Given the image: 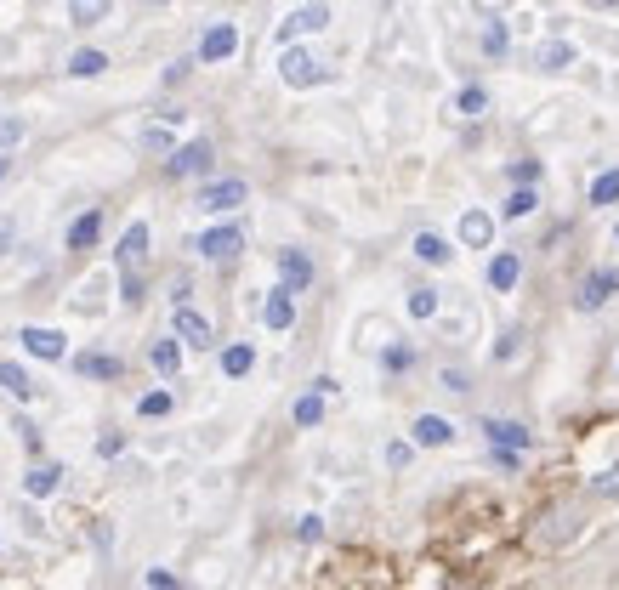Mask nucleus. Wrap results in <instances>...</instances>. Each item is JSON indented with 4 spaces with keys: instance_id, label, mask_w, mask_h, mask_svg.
Listing matches in <instances>:
<instances>
[{
    "instance_id": "nucleus-8",
    "label": "nucleus",
    "mask_w": 619,
    "mask_h": 590,
    "mask_svg": "<svg viewBox=\"0 0 619 590\" xmlns=\"http://www.w3.org/2000/svg\"><path fill=\"white\" fill-rule=\"evenodd\" d=\"M114 261H120V273H137L142 261H148V222L125 227V239H120V250H114Z\"/></svg>"
},
{
    "instance_id": "nucleus-43",
    "label": "nucleus",
    "mask_w": 619,
    "mask_h": 590,
    "mask_svg": "<svg viewBox=\"0 0 619 590\" xmlns=\"http://www.w3.org/2000/svg\"><path fill=\"white\" fill-rule=\"evenodd\" d=\"M301 539H307V545H313V539H324V522L319 517H301V528H296Z\"/></svg>"
},
{
    "instance_id": "nucleus-25",
    "label": "nucleus",
    "mask_w": 619,
    "mask_h": 590,
    "mask_svg": "<svg viewBox=\"0 0 619 590\" xmlns=\"http://www.w3.org/2000/svg\"><path fill=\"white\" fill-rule=\"evenodd\" d=\"M103 69H108V57H103V52H91V46L69 57V74H74V80H97Z\"/></svg>"
},
{
    "instance_id": "nucleus-21",
    "label": "nucleus",
    "mask_w": 619,
    "mask_h": 590,
    "mask_svg": "<svg viewBox=\"0 0 619 590\" xmlns=\"http://www.w3.org/2000/svg\"><path fill=\"white\" fill-rule=\"evenodd\" d=\"M534 210H540V193H534L529 182H517V193L500 205V216H506V222H523V216H534Z\"/></svg>"
},
{
    "instance_id": "nucleus-39",
    "label": "nucleus",
    "mask_w": 619,
    "mask_h": 590,
    "mask_svg": "<svg viewBox=\"0 0 619 590\" xmlns=\"http://www.w3.org/2000/svg\"><path fill=\"white\" fill-rule=\"evenodd\" d=\"M409 358H415L409 347H387V352H381V364H387L392 375H398V369H409Z\"/></svg>"
},
{
    "instance_id": "nucleus-13",
    "label": "nucleus",
    "mask_w": 619,
    "mask_h": 590,
    "mask_svg": "<svg viewBox=\"0 0 619 590\" xmlns=\"http://www.w3.org/2000/svg\"><path fill=\"white\" fill-rule=\"evenodd\" d=\"M120 358H108V352H80L74 358V375H86V381H120Z\"/></svg>"
},
{
    "instance_id": "nucleus-16",
    "label": "nucleus",
    "mask_w": 619,
    "mask_h": 590,
    "mask_svg": "<svg viewBox=\"0 0 619 590\" xmlns=\"http://www.w3.org/2000/svg\"><path fill=\"white\" fill-rule=\"evenodd\" d=\"M409 432H415V443H421V449H443V443L455 437V426H449L443 415H421L415 426H409Z\"/></svg>"
},
{
    "instance_id": "nucleus-40",
    "label": "nucleus",
    "mask_w": 619,
    "mask_h": 590,
    "mask_svg": "<svg viewBox=\"0 0 619 590\" xmlns=\"http://www.w3.org/2000/svg\"><path fill=\"white\" fill-rule=\"evenodd\" d=\"M142 585H154V590H177V573H165V568H148V573H142Z\"/></svg>"
},
{
    "instance_id": "nucleus-3",
    "label": "nucleus",
    "mask_w": 619,
    "mask_h": 590,
    "mask_svg": "<svg viewBox=\"0 0 619 590\" xmlns=\"http://www.w3.org/2000/svg\"><path fill=\"white\" fill-rule=\"evenodd\" d=\"M211 171V142H182L165 159V176H205Z\"/></svg>"
},
{
    "instance_id": "nucleus-42",
    "label": "nucleus",
    "mask_w": 619,
    "mask_h": 590,
    "mask_svg": "<svg viewBox=\"0 0 619 590\" xmlns=\"http://www.w3.org/2000/svg\"><path fill=\"white\" fill-rule=\"evenodd\" d=\"M188 69H194V63H188V57H177V63L165 69V86H182V80H188Z\"/></svg>"
},
{
    "instance_id": "nucleus-10",
    "label": "nucleus",
    "mask_w": 619,
    "mask_h": 590,
    "mask_svg": "<svg viewBox=\"0 0 619 590\" xmlns=\"http://www.w3.org/2000/svg\"><path fill=\"white\" fill-rule=\"evenodd\" d=\"M608 295H619V273H614V267H597V273L580 284V307H585V313H597Z\"/></svg>"
},
{
    "instance_id": "nucleus-34",
    "label": "nucleus",
    "mask_w": 619,
    "mask_h": 590,
    "mask_svg": "<svg viewBox=\"0 0 619 590\" xmlns=\"http://www.w3.org/2000/svg\"><path fill=\"white\" fill-rule=\"evenodd\" d=\"M23 142V120L18 114H0V154H6V148H18Z\"/></svg>"
},
{
    "instance_id": "nucleus-47",
    "label": "nucleus",
    "mask_w": 619,
    "mask_h": 590,
    "mask_svg": "<svg viewBox=\"0 0 619 590\" xmlns=\"http://www.w3.org/2000/svg\"><path fill=\"white\" fill-rule=\"evenodd\" d=\"M602 6H619V0H602Z\"/></svg>"
},
{
    "instance_id": "nucleus-14",
    "label": "nucleus",
    "mask_w": 619,
    "mask_h": 590,
    "mask_svg": "<svg viewBox=\"0 0 619 590\" xmlns=\"http://www.w3.org/2000/svg\"><path fill=\"white\" fill-rule=\"evenodd\" d=\"M483 432H489V443L495 449H529L534 437H529V426H517V420H483Z\"/></svg>"
},
{
    "instance_id": "nucleus-2",
    "label": "nucleus",
    "mask_w": 619,
    "mask_h": 590,
    "mask_svg": "<svg viewBox=\"0 0 619 590\" xmlns=\"http://www.w3.org/2000/svg\"><path fill=\"white\" fill-rule=\"evenodd\" d=\"M245 199H250V188L239 182V176H222V182H205V188H199V210H211V216L239 210Z\"/></svg>"
},
{
    "instance_id": "nucleus-32",
    "label": "nucleus",
    "mask_w": 619,
    "mask_h": 590,
    "mask_svg": "<svg viewBox=\"0 0 619 590\" xmlns=\"http://www.w3.org/2000/svg\"><path fill=\"white\" fill-rule=\"evenodd\" d=\"M438 313V290H409V318H432Z\"/></svg>"
},
{
    "instance_id": "nucleus-36",
    "label": "nucleus",
    "mask_w": 619,
    "mask_h": 590,
    "mask_svg": "<svg viewBox=\"0 0 619 590\" xmlns=\"http://www.w3.org/2000/svg\"><path fill=\"white\" fill-rule=\"evenodd\" d=\"M591 488H597L602 500H619V460H614V466H608V471H602V477H597V483H591Z\"/></svg>"
},
{
    "instance_id": "nucleus-45",
    "label": "nucleus",
    "mask_w": 619,
    "mask_h": 590,
    "mask_svg": "<svg viewBox=\"0 0 619 590\" xmlns=\"http://www.w3.org/2000/svg\"><path fill=\"white\" fill-rule=\"evenodd\" d=\"M387 466H409V443H392V449H387Z\"/></svg>"
},
{
    "instance_id": "nucleus-29",
    "label": "nucleus",
    "mask_w": 619,
    "mask_h": 590,
    "mask_svg": "<svg viewBox=\"0 0 619 590\" xmlns=\"http://www.w3.org/2000/svg\"><path fill=\"white\" fill-rule=\"evenodd\" d=\"M591 205H619V165L591 182Z\"/></svg>"
},
{
    "instance_id": "nucleus-33",
    "label": "nucleus",
    "mask_w": 619,
    "mask_h": 590,
    "mask_svg": "<svg viewBox=\"0 0 619 590\" xmlns=\"http://www.w3.org/2000/svg\"><path fill=\"white\" fill-rule=\"evenodd\" d=\"M142 148H148V154H171L177 142H171V131H165V125H148V131H142Z\"/></svg>"
},
{
    "instance_id": "nucleus-26",
    "label": "nucleus",
    "mask_w": 619,
    "mask_h": 590,
    "mask_svg": "<svg viewBox=\"0 0 619 590\" xmlns=\"http://www.w3.org/2000/svg\"><path fill=\"white\" fill-rule=\"evenodd\" d=\"M540 69H546V74H563V69H574V46H568V40H551L546 52H540Z\"/></svg>"
},
{
    "instance_id": "nucleus-18",
    "label": "nucleus",
    "mask_w": 619,
    "mask_h": 590,
    "mask_svg": "<svg viewBox=\"0 0 619 590\" xmlns=\"http://www.w3.org/2000/svg\"><path fill=\"white\" fill-rule=\"evenodd\" d=\"M114 12V0H69V23L74 29H97Z\"/></svg>"
},
{
    "instance_id": "nucleus-4",
    "label": "nucleus",
    "mask_w": 619,
    "mask_h": 590,
    "mask_svg": "<svg viewBox=\"0 0 619 590\" xmlns=\"http://www.w3.org/2000/svg\"><path fill=\"white\" fill-rule=\"evenodd\" d=\"M18 341H23V352H29V358H40V364H57V358H69V341H63L57 330H40V324H29Z\"/></svg>"
},
{
    "instance_id": "nucleus-44",
    "label": "nucleus",
    "mask_w": 619,
    "mask_h": 590,
    "mask_svg": "<svg viewBox=\"0 0 619 590\" xmlns=\"http://www.w3.org/2000/svg\"><path fill=\"white\" fill-rule=\"evenodd\" d=\"M12 244H18V227H12V216H0V256H6Z\"/></svg>"
},
{
    "instance_id": "nucleus-48",
    "label": "nucleus",
    "mask_w": 619,
    "mask_h": 590,
    "mask_svg": "<svg viewBox=\"0 0 619 590\" xmlns=\"http://www.w3.org/2000/svg\"><path fill=\"white\" fill-rule=\"evenodd\" d=\"M160 6H165V0H160Z\"/></svg>"
},
{
    "instance_id": "nucleus-12",
    "label": "nucleus",
    "mask_w": 619,
    "mask_h": 590,
    "mask_svg": "<svg viewBox=\"0 0 619 590\" xmlns=\"http://www.w3.org/2000/svg\"><path fill=\"white\" fill-rule=\"evenodd\" d=\"M262 318H267V330H290L296 324V290H273L267 295V307H262Z\"/></svg>"
},
{
    "instance_id": "nucleus-31",
    "label": "nucleus",
    "mask_w": 619,
    "mask_h": 590,
    "mask_svg": "<svg viewBox=\"0 0 619 590\" xmlns=\"http://www.w3.org/2000/svg\"><path fill=\"white\" fill-rule=\"evenodd\" d=\"M324 420V392H307V398H296V426H319Z\"/></svg>"
},
{
    "instance_id": "nucleus-20",
    "label": "nucleus",
    "mask_w": 619,
    "mask_h": 590,
    "mask_svg": "<svg viewBox=\"0 0 619 590\" xmlns=\"http://www.w3.org/2000/svg\"><path fill=\"white\" fill-rule=\"evenodd\" d=\"M23 488H29L35 500H46V494H57V488H63V466H46V460H40V466L29 471V477H23Z\"/></svg>"
},
{
    "instance_id": "nucleus-15",
    "label": "nucleus",
    "mask_w": 619,
    "mask_h": 590,
    "mask_svg": "<svg viewBox=\"0 0 619 590\" xmlns=\"http://www.w3.org/2000/svg\"><path fill=\"white\" fill-rule=\"evenodd\" d=\"M279 273H284V290H307L313 284V261L301 250H279Z\"/></svg>"
},
{
    "instance_id": "nucleus-41",
    "label": "nucleus",
    "mask_w": 619,
    "mask_h": 590,
    "mask_svg": "<svg viewBox=\"0 0 619 590\" xmlns=\"http://www.w3.org/2000/svg\"><path fill=\"white\" fill-rule=\"evenodd\" d=\"M512 182H529V188H534V182H540V165H534V159H523V165H512Z\"/></svg>"
},
{
    "instance_id": "nucleus-27",
    "label": "nucleus",
    "mask_w": 619,
    "mask_h": 590,
    "mask_svg": "<svg viewBox=\"0 0 619 590\" xmlns=\"http://www.w3.org/2000/svg\"><path fill=\"white\" fill-rule=\"evenodd\" d=\"M415 256H421V261H432V267H443V261L455 256V250H449V244H443L438 233H415Z\"/></svg>"
},
{
    "instance_id": "nucleus-1",
    "label": "nucleus",
    "mask_w": 619,
    "mask_h": 590,
    "mask_svg": "<svg viewBox=\"0 0 619 590\" xmlns=\"http://www.w3.org/2000/svg\"><path fill=\"white\" fill-rule=\"evenodd\" d=\"M279 80L290 91H307V86H319V80H324V63L313 52H301L296 40H290V46H284V57H279Z\"/></svg>"
},
{
    "instance_id": "nucleus-24",
    "label": "nucleus",
    "mask_w": 619,
    "mask_h": 590,
    "mask_svg": "<svg viewBox=\"0 0 619 590\" xmlns=\"http://www.w3.org/2000/svg\"><path fill=\"white\" fill-rule=\"evenodd\" d=\"M148 364L160 369V375H177L182 369V341H154V347H148Z\"/></svg>"
},
{
    "instance_id": "nucleus-23",
    "label": "nucleus",
    "mask_w": 619,
    "mask_h": 590,
    "mask_svg": "<svg viewBox=\"0 0 619 590\" xmlns=\"http://www.w3.org/2000/svg\"><path fill=\"white\" fill-rule=\"evenodd\" d=\"M250 369H256V352H250L245 341H233V347L222 352V375H228V381H239V375H250Z\"/></svg>"
},
{
    "instance_id": "nucleus-5",
    "label": "nucleus",
    "mask_w": 619,
    "mask_h": 590,
    "mask_svg": "<svg viewBox=\"0 0 619 590\" xmlns=\"http://www.w3.org/2000/svg\"><path fill=\"white\" fill-rule=\"evenodd\" d=\"M324 23H330V12H324V0H313V6H301V12H290V18L279 23V40L290 46V40H301V35H319Z\"/></svg>"
},
{
    "instance_id": "nucleus-22",
    "label": "nucleus",
    "mask_w": 619,
    "mask_h": 590,
    "mask_svg": "<svg viewBox=\"0 0 619 590\" xmlns=\"http://www.w3.org/2000/svg\"><path fill=\"white\" fill-rule=\"evenodd\" d=\"M0 386H6L12 398H23V403H29V398L40 392V386L29 381V369H23V364H0Z\"/></svg>"
},
{
    "instance_id": "nucleus-6",
    "label": "nucleus",
    "mask_w": 619,
    "mask_h": 590,
    "mask_svg": "<svg viewBox=\"0 0 619 590\" xmlns=\"http://www.w3.org/2000/svg\"><path fill=\"white\" fill-rule=\"evenodd\" d=\"M233 52H239V29L233 23H211L205 40H199V63H228Z\"/></svg>"
},
{
    "instance_id": "nucleus-46",
    "label": "nucleus",
    "mask_w": 619,
    "mask_h": 590,
    "mask_svg": "<svg viewBox=\"0 0 619 590\" xmlns=\"http://www.w3.org/2000/svg\"><path fill=\"white\" fill-rule=\"evenodd\" d=\"M6 171H12V159H0V182H6Z\"/></svg>"
},
{
    "instance_id": "nucleus-38",
    "label": "nucleus",
    "mask_w": 619,
    "mask_h": 590,
    "mask_svg": "<svg viewBox=\"0 0 619 590\" xmlns=\"http://www.w3.org/2000/svg\"><path fill=\"white\" fill-rule=\"evenodd\" d=\"M12 432L23 437V449H29V454H40V426H35V420H18V426H12Z\"/></svg>"
},
{
    "instance_id": "nucleus-30",
    "label": "nucleus",
    "mask_w": 619,
    "mask_h": 590,
    "mask_svg": "<svg viewBox=\"0 0 619 590\" xmlns=\"http://www.w3.org/2000/svg\"><path fill=\"white\" fill-rule=\"evenodd\" d=\"M171 409H177V398H171V392H148V398L137 403V415H142V420H165Z\"/></svg>"
},
{
    "instance_id": "nucleus-35",
    "label": "nucleus",
    "mask_w": 619,
    "mask_h": 590,
    "mask_svg": "<svg viewBox=\"0 0 619 590\" xmlns=\"http://www.w3.org/2000/svg\"><path fill=\"white\" fill-rule=\"evenodd\" d=\"M483 52H489V57L506 52V23H483Z\"/></svg>"
},
{
    "instance_id": "nucleus-11",
    "label": "nucleus",
    "mask_w": 619,
    "mask_h": 590,
    "mask_svg": "<svg viewBox=\"0 0 619 590\" xmlns=\"http://www.w3.org/2000/svg\"><path fill=\"white\" fill-rule=\"evenodd\" d=\"M460 244H472V250H489V244H495V216H483V210H466V216H460Z\"/></svg>"
},
{
    "instance_id": "nucleus-28",
    "label": "nucleus",
    "mask_w": 619,
    "mask_h": 590,
    "mask_svg": "<svg viewBox=\"0 0 619 590\" xmlns=\"http://www.w3.org/2000/svg\"><path fill=\"white\" fill-rule=\"evenodd\" d=\"M455 108L466 114V120H483V114H489V91H483V86H466V91L455 97Z\"/></svg>"
},
{
    "instance_id": "nucleus-9",
    "label": "nucleus",
    "mask_w": 619,
    "mask_h": 590,
    "mask_svg": "<svg viewBox=\"0 0 619 590\" xmlns=\"http://www.w3.org/2000/svg\"><path fill=\"white\" fill-rule=\"evenodd\" d=\"M177 341H188V347H211L216 335H211V318L194 313L188 301H177Z\"/></svg>"
},
{
    "instance_id": "nucleus-7",
    "label": "nucleus",
    "mask_w": 619,
    "mask_h": 590,
    "mask_svg": "<svg viewBox=\"0 0 619 590\" xmlns=\"http://www.w3.org/2000/svg\"><path fill=\"white\" fill-rule=\"evenodd\" d=\"M239 250H245V233H239V227H211V233L199 239V256L205 261H233Z\"/></svg>"
},
{
    "instance_id": "nucleus-17",
    "label": "nucleus",
    "mask_w": 619,
    "mask_h": 590,
    "mask_svg": "<svg viewBox=\"0 0 619 590\" xmlns=\"http://www.w3.org/2000/svg\"><path fill=\"white\" fill-rule=\"evenodd\" d=\"M97 239H103V210H86V216H74V227H69V250H91Z\"/></svg>"
},
{
    "instance_id": "nucleus-37",
    "label": "nucleus",
    "mask_w": 619,
    "mask_h": 590,
    "mask_svg": "<svg viewBox=\"0 0 619 590\" xmlns=\"http://www.w3.org/2000/svg\"><path fill=\"white\" fill-rule=\"evenodd\" d=\"M97 454H103V460H120V454H125V432H103V437H97Z\"/></svg>"
},
{
    "instance_id": "nucleus-19",
    "label": "nucleus",
    "mask_w": 619,
    "mask_h": 590,
    "mask_svg": "<svg viewBox=\"0 0 619 590\" xmlns=\"http://www.w3.org/2000/svg\"><path fill=\"white\" fill-rule=\"evenodd\" d=\"M517 278H523V256H512V250H500V256L489 261V284H495V290H512Z\"/></svg>"
}]
</instances>
